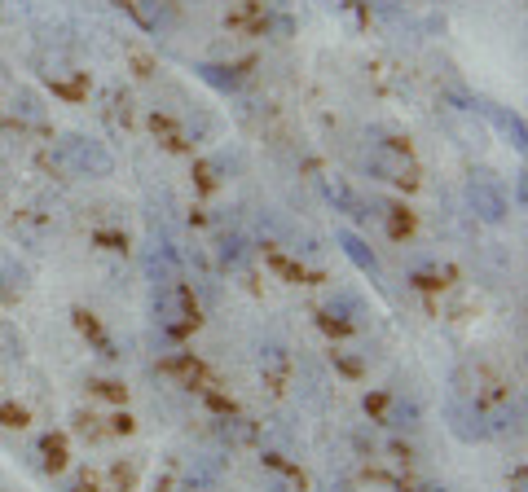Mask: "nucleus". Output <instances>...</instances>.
Returning <instances> with one entry per match:
<instances>
[{"mask_svg":"<svg viewBox=\"0 0 528 492\" xmlns=\"http://www.w3.org/2000/svg\"><path fill=\"white\" fill-rule=\"evenodd\" d=\"M291 374H295V356L286 343H264L260 348V378L264 387L273 391V396H282L286 387H291Z\"/></svg>","mask_w":528,"mask_h":492,"instance_id":"obj_13","label":"nucleus"},{"mask_svg":"<svg viewBox=\"0 0 528 492\" xmlns=\"http://www.w3.org/2000/svg\"><path fill=\"white\" fill-rule=\"evenodd\" d=\"M106 431H110V440H128V435H137V418L128 409H115V413H106Z\"/></svg>","mask_w":528,"mask_h":492,"instance_id":"obj_29","label":"nucleus"},{"mask_svg":"<svg viewBox=\"0 0 528 492\" xmlns=\"http://www.w3.org/2000/svg\"><path fill=\"white\" fill-rule=\"evenodd\" d=\"M251 58H242V62H229V66H198V75H203L207 84H216L220 93H238L242 84L251 80Z\"/></svg>","mask_w":528,"mask_h":492,"instance_id":"obj_16","label":"nucleus"},{"mask_svg":"<svg viewBox=\"0 0 528 492\" xmlns=\"http://www.w3.org/2000/svg\"><path fill=\"white\" fill-rule=\"evenodd\" d=\"M124 14L137 22L141 31H150V36H168V31L181 22V9H176V0H115Z\"/></svg>","mask_w":528,"mask_h":492,"instance_id":"obj_8","label":"nucleus"},{"mask_svg":"<svg viewBox=\"0 0 528 492\" xmlns=\"http://www.w3.org/2000/svg\"><path fill=\"white\" fill-rule=\"evenodd\" d=\"M515 492H524V466H520V471H515Z\"/></svg>","mask_w":528,"mask_h":492,"instance_id":"obj_32","label":"nucleus"},{"mask_svg":"<svg viewBox=\"0 0 528 492\" xmlns=\"http://www.w3.org/2000/svg\"><path fill=\"white\" fill-rule=\"evenodd\" d=\"M84 391H88L93 400H102V405H110V409H124V405H128V387H124V378L93 374V378H84Z\"/></svg>","mask_w":528,"mask_h":492,"instance_id":"obj_18","label":"nucleus"},{"mask_svg":"<svg viewBox=\"0 0 528 492\" xmlns=\"http://www.w3.org/2000/svg\"><path fill=\"white\" fill-rule=\"evenodd\" d=\"M330 369H335L339 378H348V383H361V378H366V361H361L352 348H344V343H330Z\"/></svg>","mask_w":528,"mask_h":492,"instance_id":"obj_21","label":"nucleus"},{"mask_svg":"<svg viewBox=\"0 0 528 492\" xmlns=\"http://www.w3.org/2000/svg\"><path fill=\"white\" fill-rule=\"evenodd\" d=\"M71 321H75V330H80V339L88 343V352H93V356H102L106 365H119V361H124V352H119L115 334L102 326V317H97L93 308L75 304V308H71Z\"/></svg>","mask_w":528,"mask_h":492,"instance_id":"obj_9","label":"nucleus"},{"mask_svg":"<svg viewBox=\"0 0 528 492\" xmlns=\"http://www.w3.org/2000/svg\"><path fill=\"white\" fill-rule=\"evenodd\" d=\"M71 431L80 435V440H88V444H102V440H110V431H106V418H102V413H93V409H80V413H71Z\"/></svg>","mask_w":528,"mask_h":492,"instance_id":"obj_23","label":"nucleus"},{"mask_svg":"<svg viewBox=\"0 0 528 492\" xmlns=\"http://www.w3.org/2000/svg\"><path fill=\"white\" fill-rule=\"evenodd\" d=\"M471 207H476L484 220H502L506 216V198L489 181H471Z\"/></svg>","mask_w":528,"mask_h":492,"instance_id":"obj_20","label":"nucleus"},{"mask_svg":"<svg viewBox=\"0 0 528 492\" xmlns=\"http://www.w3.org/2000/svg\"><path fill=\"white\" fill-rule=\"evenodd\" d=\"M405 282H410L414 290H423V295H440V290H449L458 282V273L449 264H440L436 255H427V260H414L410 268H405Z\"/></svg>","mask_w":528,"mask_h":492,"instance_id":"obj_14","label":"nucleus"},{"mask_svg":"<svg viewBox=\"0 0 528 492\" xmlns=\"http://www.w3.org/2000/svg\"><path fill=\"white\" fill-rule=\"evenodd\" d=\"M361 207H366V220H374L392 242H410L418 233V216L405 198H370V203H361Z\"/></svg>","mask_w":528,"mask_h":492,"instance_id":"obj_5","label":"nucleus"},{"mask_svg":"<svg viewBox=\"0 0 528 492\" xmlns=\"http://www.w3.org/2000/svg\"><path fill=\"white\" fill-rule=\"evenodd\" d=\"M225 31H234L242 40H260L273 31V9L264 0H234L225 14Z\"/></svg>","mask_w":528,"mask_h":492,"instance_id":"obj_11","label":"nucleus"},{"mask_svg":"<svg viewBox=\"0 0 528 492\" xmlns=\"http://www.w3.org/2000/svg\"><path fill=\"white\" fill-rule=\"evenodd\" d=\"M339 242H344V251H348V260H352V264H357V268H361V273H370V277H374V282H379V277H383V268H379V260H374V251H370V246H366V242H361V238H357V233H339Z\"/></svg>","mask_w":528,"mask_h":492,"instance_id":"obj_22","label":"nucleus"},{"mask_svg":"<svg viewBox=\"0 0 528 492\" xmlns=\"http://www.w3.org/2000/svg\"><path fill=\"white\" fill-rule=\"evenodd\" d=\"M93 242L102 246V251H110V255H128L132 251V238L124 229H93Z\"/></svg>","mask_w":528,"mask_h":492,"instance_id":"obj_28","label":"nucleus"},{"mask_svg":"<svg viewBox=\"0 0 528 492\" xmlns=\"http://www.w3.org/2000/svg\"><path fill=\"white\" fill-rule=\"evenodd\" d=\"M383 457L396 462V466H405V471H414V466H418V444L405 440V435H392V440L383 444Z\"/></svg>","mask_w":528,"mask_h":492,"instance_id":"obj_25","label":"nucleus"},{"mask_svg":"<svg viewBox=\"0 0 528 492\" xmlns=\"http://www.w3.org/2000/svg\"><path fill=\"white\" fill-rule=\"evenodd\" d=\"M225 154H216V159H194V189L198 194H216L220 185H225Z\"/></svg>","mask_w":528,"mask_h":492,"instance_id":"obj_19","label":"nucleus"},{"mask_svg":"<svg viewBox=\"0 0 528 492\" xmlns=\"http://www.w3.org/2000/svg\"><path fill=\"white\" fill-rule=\"evenodd\" d=\"M0 431H31V409L22 400H0Z\"/></svg>","mask_w":528,"mask_h":492,"instance_id":"obj_24","label":"nucleus"},{"mask_svg":"<svg viewBox=\"0 0 528 492\" xmlns=\"http://www.w3.org/2000/svg\"><path fill=\"white\" fill-rule=\"evenodd\" d=\"M313 321L330 343H348L366 330V299L352 295V290H335L313 308Z\"/></svg>","mask_w":528,"mask_h":492,"instance_id":"obj_3","label":"nucleus"},{"mask_svg":"<svg viewBox=\"0 0 528 492\" xmlns=\"http://www.w3.org/2000/svg\"><path fill=\"white\" fill-rule=\"evenodd\" d=\"M216 260H220V268H234V273H242L247 260H251L247 238H242L238 229H220L216 233Z\"/></svg>","mask_w":528,"mask_h":492,"instance_id":"obj_17","label":"nucleus"},{"mask_svg":"<svg viewBox=\"0 0 528 492\" xmlns=\"http://www.w3.org/2000/svg\"><path fill=\"white\" fill-rule=\"evenodd\" d=\"M159 374H163V378H172L176 387L194 391V396H198L203 387H212V383H216V374H212V369H207L203 361H198V356H194L190 348H185V343H176V348H172L168 356H163V361H159Z\"/></svg>","mask_w":528,"mask_h":492,"instance_id":"obj_6","label":"nucleus"},{"mask_svg":"<svg viewBox=\"0 0 528 492\" xmlns=\"http://www.w3.org/2000/svg\"><path fill=\"white\" fill-rule=\"evenodd\" d=\"M154 492H172V475H163L159 484H154Z\"/></svg>","mask_w":528,"mask_h":492,"instance_id":"obj_31","label":"nucleus"},{"mask_svg":"<svg viewBox=\"0 0 528 492\" xmlns=\"http://www.w3.org/2000/svg\"><path fill=\"white\" fill-rule=\"evenodd\" d=\"M260 255H264V264H269V273L282 277L286 286H313V282H322V273H317V268H308L295 251H286L282 242H260Z\"/></svg>","mask_w":528,"mask_h":492,"instance_id":"obj_10","label":"nucleus"},{"mask_svg":"<svg viewBox=\"0 0 528 492\" xmlns=\"http://www.w3.org/2000/svg\"><path fill=\"white\" fill-rule=\"evenodd\" d=\"M388 405H392V387H370L366 400H361V409H366V418L374 427H383V418H388Z\"/></svg>","mask_w":528,"mask_h":492,"instance_id":"obj_26","label":"nucleus"},{"mask_svg":"<svg viewBox=\"0 0 528 492\" xmlns=\"http://www.w3.org/2000/svg\"><path fill=\"white\" fill-rule=\"evenodd\" d=\"M146 128H150V137L159 141L168 154H194V137H190V128H185V119H176L168 106H150Z\"/></svg>","mask_w":528,"mask_h":492,"instance_id":"obj_12","label":"nucleus"},{"mask_svg":"<svg viewBox=\"0 0 528 492\" xmlns=\"http://www.w3.org/2000/svg\"><path fill=\"white\" fill-rule=\"evenodd\" d=\"M62 492H106V484H102V475H97V471L80 466V471L62 475Z\"/></svg>","mask_w":528,"mask_h":492,"instance_id":"obj_27","label":"nucleus"},{"mask_svg":"<svg viewBox=\"0 0 528 492\" xmlns=\"http://www.w3.org/2000/svg\"><path fill=\"white\" fill-rule=\"evenodd\" d=\"M58 159L66 172H75V176H110V154L88 137H62Z\"/></svg>","mask_w":528,"mask_h":492,"instance_id":"obj_7","label":"nucleus"},{"mask_svg":"<svg viewBox=\"0 0 528 492\" xmlns=\"http://www.w3.org/2000/svg\"><path fill=\"white\" fill-rule=\"evenodd\" d=\"M44 84L53 88V97H62V102H84L88 97V71H75V66H49V71H40Z\"/></svg>","mask_w":528,"mask_h":492,"instance_id":"obj_15","label":"nucleus"},{"mask_svg":"<svg viewBox=\"0 0 528 492\" xmlns=\"http://www.w3.org/2000/svg\"><path fill=\"white\" fill-rule=\"evenodd\" d=\"M27 466L40 479H62L71 471V440H66V431H40L27 444Z\"/></svg>","mask_w":528,"mask_h":492,"instance_id":"obj_4","label":"nucleus"},{"mask_svg":"<svg viewBox=\"0 0 528 492\" xmlns=\"http://www.w3.org/2000/svg\"><path fill=\"white\" fill-rule=\"evenodd\" d=\"M361 172L370 181L396 189V194H414L423 185V167L410 137H401L396 128H366V150H361Z\"/></svg>","mask_w":528,"mask_h":492,"instance_id":"obj_1","label":"nucleus"},{"mask_svg":"<svg viewBox=\"0 0 528 492\" xmlns=\"http://www.w3.org/2000/svg\"><path fill=\"white\" fill-rule=\"evenodd\" d=\"M198 326H203V304H198L194 286L181 282V277H168L154 290V330L176 348V343L194 339Z\"/></svg>","mask_w":528,"mask_h":492,"instance_id":"obj_2","label":"nucleus"},{"mask_svg":"<svg viewBox=\"0 0 528 492\" xmlns=\"http://www.w3.org/2000/svg\"><path fill=\"white\" fill-rule=\"evenodd\" d=\"M392 484H396V492H445V488H440V484H432V479H418L414 471H405V475H396V479H392Z\"/></svg>","mask_w":528,"mask_h":492,"instance_id":"obj_30","label":"nucleus"}]
</instances>
